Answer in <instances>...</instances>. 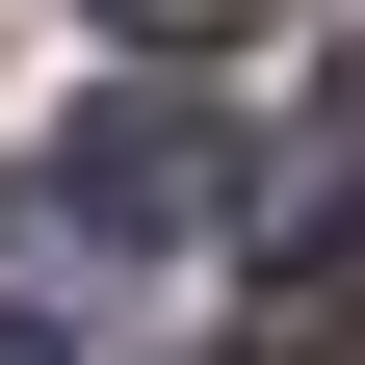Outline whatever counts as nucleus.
<instances>
[{
    "label": "nucleus",
    "instance_id": "1",
    "mask_svg": "<svg viewBox=\"0 0 365 365\" xmlns=\"http://www.w3.org/2000/svg\"><path fill=\"white\" fill-rule=\"evenodd\" d=\"M182 235H235V130L182 105V78H130V105H78L53 157H0V339H130V287H157Z\"/></svg>",
    "mask_w": 365,
    "mask_h": 365
},
{
    "label": "nucleus",
    "instance_id": "2",
    "mask_svg": "<svg viewBox=\"0 0 365 365\" xmlns=\"http://www.w3.org/2000/svg\"><path fill=\"white\" fill-rule=\"evenodd\" d=\"M235 209H261L287 261H339V235H365V78H339V105H287V157H235Z\"/></svg>",
    "mask_w": 365,
    "mask_h": 365
},
{
    "label": "nucleus",
    "instance_id": "3",
    "mask_svg": "<svg viewBox=\"0 0 365 365\" xmlns=\"http://www.w3.org/2000/svg\"><path fill=\"white\" fill-rule=\"evenodd\" d=\"M105 26H130V53H182V78H209V53L261 26V0H105Z\"/></svg>",
    "mask_w": 365,
    "mask_h": 365
},
{
    "label": "nucleus",
    "instance_id": "4",
    "mask_svg": "<svg viewBox=\"0 0 365 365\" xmlns=\"http://www.w3.org/2000/svg\"><path fill=\"white\" fill-rule=\"evenodd\" d=\"M313 339H339V365H365V313H313Z\"/></svg>",
    "mask_w": 365,
    "mask_h": 365
}]
</instances>
